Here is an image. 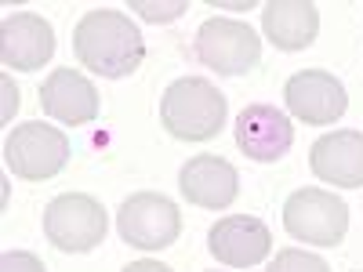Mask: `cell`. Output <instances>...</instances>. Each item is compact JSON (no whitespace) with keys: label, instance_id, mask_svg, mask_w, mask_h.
Instances as JSON below:
<instances>
[{"label":"cell","instance_id":"cell-5","mask_svg":"<svg viewBox=\"0 0 363 272\" xmlns=\"http://www.w3.org/2000/svg\"><path fill=\"white\" fill-rule=\"evenodd\" d=\"M193 55L200 66L215 69L218 76H240L262 62V40L240 18H207L196 29Z\"/></svg>","mask_w":363,"mask_h":272},{"label":"cell","instance_id":"cell-21","mask_svg":"<svg viewBox=\"0 0 363 272\" xmlns=\"http://www.w3.org/2000/svg\"><path fill=\"white\" fill-rule=\"evenodd\" d=\"M207 4H211V8H229V11H247V8H255L251 0H247V4H218V0H207Z\"/></svg>","mask_w":363,"mask_h":272},{"label":"cell","instance_id":"cell-15","mask_svg":"<svg viewBox=\"0 0 363 272\" xmlns=\"http://www.w3.org/2000/svg\"><path fill=\"white\" fill-rule=\"evenodd\" d=\"M262 33L280 51H306L320 33V8L313 0H269L262 8Z\"/></svg>","mask_w":363,"mask_h":272},{"label":"cell","instance_id":"cell-10","mask_svg":"<svg viewBox=\"0 0 363 272\" xmlns=\"http://www.w3.org/2000/svg\"><path fill=\"white\" fill-rule=\"evenodd\" d=\"M207 251L229 268H251L262 265L272 251V232L262 218L251 215H229L218 218L207 232Z\"/></svg>","mask_w":363,"mask_h":272},{"label":"cell","instance_id":"cell-4","mask_svg":"<svg viewBox=\"0 0 363 272\" xmlns=\"http://www.w3.org/2000/svg\"><path fill=\"white\" fill-rule=\"evenodd\" d=\"M109 218L106 207L87 193H62L44 210V236L48 244L66 254H87L106 239Z\"/></svg>","mask_w":363,"mask_h":272},{"label":"cell","instance_id":"cell-9","mask_svg":"<svg viewBox=\"0 0 363 272\" xmlns=\"http://www.w3.org/2000/svg\"><path fill=\"white\" fill-rule=\"evenodd\" d=\"M236 149L255 164H277L294 145V124L291 116L269 102H255L236 116Z\"/></svg>","mask_w":363,"mask_h":272},{"label":"cell","instance_id":"cell-11","mask_svg":"<svg viewBox=\"0 0 363 272\" xmlns=\"http://www.w3.org/2000/svg\"><path fill=\"white\" fill-rule=\"evenodd\" d=\"M51 55H55V29L44 15L15 11L4 18V29H0V58H4L8 69H18V73L44 69V62H51Z\"/></svg>","mask_w":363,"mask_h":272},{"label":"cell","instance_id":"cell-8","mask_svg":"<svg viewBox=\"0 0 363 272\" xmlns=\"http://www.w3.org/2000/svg\"><path fill=\"white\" fill-rule=\"evenodd\" d=\"M284 102L291 116H298L309 128H330L349 109L345 84L327 69H298L284 84Z\"/></svg>","mask_w":363,"mask_h":272},{"label":"cell","instance_id":"cell-18","mask_svg":"<svg viewBox=\"0 0 363 272\" xmlns=\"http://www.w3.org/2000/svg\"><path fill=\"white\" fill-rule=\"evenodd\" d=\"M0 272H48V268L37 254H29V251H4Z\"/></svg>","mask_w":363,"mask_h":272},{"label":"cell","instance_id":"cell-2","mask_svg":"<svg viewBox=\"0 0 363 272\" xmlns=\"http://www.w3.org/2000/svg\"><path fill=\"white\" fill-rule=\"evenodd\" d=\"M229 116L225 95L203 76L174 80L160 98V124L178 142H211Z\"/></svg>","mask_w":363,"mask_h":272},{"label":"cell","instance_id":"cell-16","mask_svg":"<svg viewBox=\"0 0 363 272\" xmlns=\"http://www.w3.org/2000/svg\"><path fill=\"white\" fill-rule=\"evenodd\" d=\"M265 272H330V265H327L320 254L298 251V247H284L277 258L269 261Z\"/></svg>","mask_w":363,"mask_h":272},{"label":"cell","instance_id":"cell-3","mask_svg":"<svg viewBox=\"0 0 363 272\" xmlns=\"http://www.w3.org/2000/svg\"><path fill=\"white\" fill-rule=\"evenodd\" d=\"M69 153H73L69 138L58 128L44 124V120H26L4 142V164L22 181H48L55 174H62L69 164Z\"/></svg>","mask_w":363,"mask_h":272},{"label":"cell","instance_id":"cell-12","mask_svg":"<svg viewBox=\"0 0 363 272\" xmlns=\"http://www.w3.org/2000/svg\"><path fill=\"white\" fill-rule=\"evenodd\" d=\"M178 189L193 207L203 210H222L240 196V174L229 160L203 153V157H189L178 171Z\"/></svg>","mask_w":363,"mask_h":272},{"label":"cell","instance_id":"cell-14","mask_svg":"<svg viewBox=\"0 0 363 272\" xmlns=\"http://www.w3.org/2000/svg\"><path fill=\"white\" fill-rule=\"evenodd\" d=\"M309 167L320 181L338 189L363 186V131H330L313 142Z\"/></svg>","mask_w":363,"mask_h":272},{"label":"cell","instance_id":"cell-22","mask_svg":"<svg viewBox=\"0 0 363 272\" xmlns=\"http://www.w3.org/2000/svg\"><path fill=\"white\" fill-rule=\"evenodd\" d=\"M356 272H363V268H356Z\"/></svg>","mask_w":363,"mask_h":272},{"label":"cell","instance_id":"cell-1","mask_svg":"<svg viewBox=\"0 0 363 272\" xmlns=\"http://www.w3.org/2000/svg\"><path fill=\"white\" fill-rule=\"evenodd\" d=\"M73 55L84 69L106 80H124L145 62V40L131 15L95 8L73 26Z\"/></svg>","mask_w":363,"mask_h":272},{"label":"cell","instance_id":"cell-17","mask_svg":"<svg viewBox=\"0 0 363 272\" xmlns=\"http://www.w3.org/2000/svg\"><path fill=\"white\" fill-rule=\"evenodd\" d=\"M131 11H138L145 22H174L189 11V0H164V4H157V0H131Z\"/></svg>","mask_w":363,"mask_h":272},{"label":"cell","instance_id":"cell-13","mask_svg":"<svg viewBox=\"0 0 363 272\" xmlns=\"http://www.w3.org/2000/svg\"><path fill=\"white\" fill-rule=\"evenodd\" d=\"M40 109L58 120V124H69V128H84L91 120H99L102 102H99V91L84 73L77 69H51V76L40 87Z\"/></svg>","mask_w":363,"mask_h":272},{"label":"cell","instance_id":"cell-7","mask_svg":"<svg viewBox=\"0 0 363 272\" xmlns=\"http://www.w3.org/2000/svg\"><path fill=\"white\" fill-rule=\"evenodd\" d=\"M120 239L138 251H164L182 236V215L164 193H135L116 210Z\"/></svg>","mask_w":363,"mask_h":272},{"label":"cell","instance_id":"cell-6","mask_svg":"<svg viewBox=\"0 0 363 272\" xmlns=\"http://www.w3.org/2000/svg\"><path fill=\"white\" fill-rule=\"evenodd\" d=\"M284 229L316 247H338L349 232V207L327 189H294L284 203Z\"/></svg>","mask_w":363,"mask_h":272},{"label":"cell","instance_id":"cell-20","mask_svg":"<svg viewBox=\"0 0 363 272\" xmlns=\"http://www.w3.org/2000/svg\"><path fill=\"white\" fill-rule=\"evenodd\" d=\"M4 95H8V102H4V120H11V113L18 109V91L11 87V80H4Z\"/></svg>","mask_w":363,"mask_h":272},{"label":"cell","instance_id":"cell-19","mask_svg":"<svg viewBox=\"0 0 363 272\" xmlns=\"http://www.w3.org/2000/svg\"><path fill=\"white\" fill-rule=\"evenodd\" d=\"M124 272H171L167 265H160V261H149V258H142V261H131Z\"/></svg>","mask_w":363,"mask_h":272}]
</instances>
